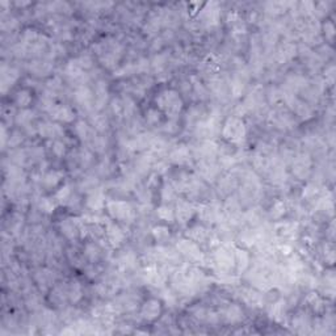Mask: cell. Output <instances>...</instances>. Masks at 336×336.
<instances>
[{"instance_id": "1", "label": "cell", "mask_w": 336, "mask_h": 336, "mask_svg": "<svg viewBox=\"0 0 336 336\" xmlns=\"http://www.w3.org/2000/svg\"><path fill=\"white\" fill-rule=\"evenodd\" d=\"M156 108L166 114L170 120H177V117L183 110L184 101L180 93L176 89H163L155 97Z\"/></svg>"}, {"instance_id": "2", "label": "cell", "mask_w": 336, "mask_h": 336, "mask_svg": "<svg viewBox=\"0 0 336 336\" xmlns=\"http://www.w3.org/2000/svg\"><path fill=\"white\" fill-rule=\"evenodd\" d=\"M222 137L225 141L233 145H239L246 139L247 135V128L244 121L239 117L231 116L229 117L222 126Z\"/></svg>"}, {"instance_id": "3", "label": "cell", "mask_w": 336, "mask_h": 336, "mask_svg": "<svg viewBox=\"0 0 336 336\" xmlns=\"http://www.w3.org/2000/svg\"><path fill=\"white\" fill-rule=\"evenodd\" d=\"M105 209L113 221L130 222L134 218V209L126 200H106Z\"/></svg>"}, {"instance_id": "4", "label": "cell", "mask_w": 336, "mask_h": 336, "mask_svg": "<svg viewBox=\"0 0 336 336\" xmlns=\"http://www.w3.org/2000/svg\"><path fill=\"white\" fill-rule=\"evenodd\" d=\"M234 248L235 246L230 244L229 242L220 244L214 250V264L220 271L229 273L231 269L235 268L234 263Z\"/></svg>"}, {"instance_id": "5", "label": "cell", "mask_w": 336, "mask_h": 336, "mask_svg": "<svg viewBox=\"0 0 336 336\" xmlns=\"http://www.w3.org/2000/svg\"><path fill=\"white\" fill-rule=\"evenodd\" d=\"M177 251L180 252L181 256H184L192 263H204L205 262V255L201 251V248L198 246V243L193 242L189 238H184L180 239L176 244Z\"/></svg>"}, {"instance_id": "6", "label": "cell", "mask_w": 336, "mask_h": 336, "mask_svg": "<svg viewBox=\"0 0 336 336\" xmlns=\"http://www.w3.org/2000/svg\"><path fill=\"white\" fill-rule=\"evenodd\" d=\"M198 22L205 28H214L220 24L221 9L218 3H208L197 14Z\"/></svg>"}, {"instance_id": "7", "label": "cell", "mask_w": 336, "mask_h": 336, "mask_svg": "<svg viewBox=\"0 0 336 336\" xmlns=\"http://www.w3.org/2000/svg\"><path fill=\"white\" fill-rule=\"evenodd\" d=\"M197 172L200 179L206 181H214L221 174V164L214 159H202L197 163Z\"/></svg>"}, {"instance_id": "8", "label": "cell", "mask_w": 336, "mask_h": 336, "mask_svg": "<svg viewBox=\"0 0 336 336\" xmlns=\"http://www.w3.org/2000/svg\"><path fill=\"white\" fill-rule=\"evenodd\" d=\"M312 158L309 154H298L296 158H293V174L294 176L304 180L308 179L312 172Z\"/></svg>"}, {"instance_id": "9", "label": "cell", "mask_w": 336, "mask_h": 336, "mask_svg": "<svg viewBox=\"0 0 336 336\" xmlns=\"http://www.w3.org/2000/svg\"><path fill=\"white\" fill-rule=\"evenodd\" d=\"M104 237L106 238V242L112 248L121 247L124 244L125 239H126L124 230L114 222H106Z\"/></svg>"}, {"instance_id": "10", "label": "cell", "mask_w": 336, "mask_h": 336, "mask_svg": "<svg viewBox=\"0 0 336 336\" xmlns=\"http://www.w3.org/2000/svg\"><path fill=\"white\" fill-rule=\"evenodd\" d=\"M196 212L197 210H196L195 205L192 202L187 201V200H179L176 202V206H175V217H176L177 222L180 225L189 223Z\"/></svg>"}, {"instance_id": "11", "label": "cell", "mask_w": 336, "mask_h": 336, "mask_svg": "<svg viewBox=\"0 0 336 336\" xmlns=\"http://www.w3.org/2000/svg\"><path fill=\"white\" fill-rule=\"evenodd\" d=\"M300 231V225L294 221H277L273 225V233L283 239H292Z\"/></svg>"}, {"instance_id": "12", "label": "cell", "mask_w": 336, "mask_h": 336, "mask_svg": "<svg viewBox=\"0 0 336 336\" xmlns=\"http://www.w3.org/2000/svg\"><path fill=\"white\" fill-rule=\"evenodd\" d=\"M35 130H37V134L41 138L46 139H57L59 137H63L64 134L63 128L59 124H57V122H50V121H45V122L38 124Z\"/></svg>"}, {"instance_id": "13", "label": "cell", "mask_w": 336, "mask_h": 336, "mask_svg": "<svg viewBox=\"0 0 336 336\" xmlns=\"http://www.w3.org/2000/svg\"><path fill=\"white\" fill-rule=\"evenodd\" d=\"M162 315V302L156 298H150L141 308V317L147 322H154Z\"/></svg>"}, {"instance_id": "14", "label": "cell", "mask_w": 336, "mask_h": 336, "mask_svg": "<svg viewBox=\"0 0 336 336\" xmlns=\"http://www.w3.org/2000/svg\"><path fill=\"white\" fill-rule=\"evenodd\" d=\"M198 216H200V220L204 223H220L221 218H222L225 214L221 212V209L217 205H213V204H206V205H201L198 208Z\"/></svg>"}, {"instance_id": "15", "label": "cell", "mask_w": 336, "mask_h": 336, "mask_svg": "<svg viewBox=\"0 0 336 336\" xmlns=\"http://www.w3.org/2000/svg\"><path fill=\"white\" fill-rule=\"evenodd\" d=\"M75 103L84 109H91L95 104V95L93 91L87 85H78L74 92Z\"/></svg>"}, {"instance_id": "16", "label": "cell", "mask_w": 336, "mask_h": 336, "mask_svg": "<svg viewBox=\"0 0 336 336\" xmlns=\"http://www.w3.org/2000/svg\"><path fill=\"white\" fill-rule=\"evenodd\" d=\"M50 117L54 121L58 122H64V124H70L75 120V112L71 106L66 104H55V105L50 109Z\"/></svg>"}, {"instance_id": "17", "label": "cell", "mask_w": 336, "mask_h": 336, "mask_svg": "<svg viewBox=\"0 0 336 336\" xmlns=\"http://www.w3.org/2000/svg\"><path fill=\"white\" fill-rule=\"evenodd\" d=\"M248 83V74L246 71H242V68H239L238 71H235V74L233 75V78L230 80V93L234 97H241L244 93V89L247 87Z\"/></svg>"}, {"instance_id": "18", "label": "cell", "mask_w": 336, "mask_h": 336, "mask_svg": "<svg viewBox=\"0 0 336 336\" xmlns=\"http://www.w3.org/2000/svg\"><path fill=\"white\" fill-rule=\"evenodd\" d=\"M170 162L175 166H187L192 162V150L187 145L176 146L170 152Z\"/></svg>"}, {"instance_id": "19", "label": "cell", "mask_w": 336, "mask_h": 336, "mask_svg": "<svg viewBox=\"0 0 336 336\" xmlns=\"http://www.w3.org/2000/svg\"><path fill=\"white\" fill-rule=\"evenodd\" d=\"M81 223H83V221L78 220V218H66L59 223L60 231L67 239L74 241L78 237H80Z\"/></svg>"}, {"instance_id": "20", "label": "cell", "mask_w": 336, "mask_h": 336, "mask_svg": "<svg viewBox=\"0 0 336 336\" xmlns=\"http://www.w3.org/2000/svg\"><path fill=\"white\" fill-rule=\"evenodd\" d=\"M269 120L276 128L283 129V130L292 128V125H293V118H292L289 112L285 109L273 110L272 113L269 114Z\"/></svg>"}, {"instance_id": "21", "label": "cell", "mask_w": 336, "mask_h": 336, "mask_svg": "<svg viewBox=\"0 0 336 336\" xmlns=\"http://www.w3.org/2000/svg\"><path fill=\"white\" fill-rule=\"evenodd\" d=\"M106 204V198H105V193H104L101 189H95V191L89 192L88 196H87V200H85V205L89 210H92V212H100V210H103L105 208Z\"/></svg>"}, {"instance_id": "22", "label": "cell", "mask_w": 336, "mask_h": 336, "mask_svg": "<svg viewBox=\"0 0 336 336\" xmlns=\"http://www.w3.org/2000/svg\"><path fill=\"white\" fill-rule=\"evenodd\" d=\"M241 300L250 308H262L264 302L263 294L252 288H244L241 290Z\"/></svg>"}, {"instance_id": "23", "label": "cell", "mask_w": 336, "mask_h": 336, "mask_svg": "<svg viewBox=\"0 0 336 336\" xmlns=\"http://www.w3.org/2000/svg\"><path fill=\"white\" fill-rule=\"evenodd\" d=\"M18 79V70L7 64L1 66V92L5 93Z\"/></svg>"}, {"instance_id": "24", "label": "cell", "mask_w": 336, "mask_h": 336, "mask_svg": "<svg viewBox=\"0 0 336 336\" xmlns=\"http://www.w3.org/2000/svg\"><path fill=\"white\" fill-rule=\"evenodd\" d=\"M244 312L239 305L230 304L222 310V319L229 325H237V323L242 322Z\"/></svg>"}, {"instance_id": "25", "label": "cell", "mask_w": 336, "mask_h": 336, "mask_svg": "<svg viewBox=\"0 0 336 336\" xmlns=\"http://www.w3.org/2000/svg\"><path fill=\"white\" fill-rule=\"evenodd\" d=\"M234 263H235V269L239 273L246 272L251 264V256L244 248L235 247L234 248Z\"/></svg>"}, {"instance_id": "26", "label": "cell", "mask_w": 336, "mask_h": 336, "mask_svg": "<svg viewBox=\"0 0 336 336\" xmlns=\"http://www.w3.org/2000/svg\"><path fill=\"white\" fill-rule=\"evenodd\" d=\"M29 71L35 76H46L53 71V64L49 60L38 58L29 63Z\"/></svg>"}, {"instance_id": "27", "label": "cell", "mask_w": 336, "mask_h": 336, "mask_svg": "<svg viewBox=\"0 0 336 336\" xmlns=\"http://www.w3.org/2000/svg\"><path fill=\"white\" fill-rule=\"evenodd\" d=\"M297 46L292 42H285L280 45L279 49L276 50V60L279 63H285L288 60L293 59L297 54Z\"/></svg>"}, {"instance_id": "28", "label": "cell", "mask_w": 336, "mask_h": 336, "mask_svg": "<svg viewBox=\"0 0 336 336\" xmlns=\"http://www.w3.org/2000/svg\"><path fill=\"white\" fill-rule=\"evenodd\" d=\"M93 95H95V109L100 110L108 101V87H106V83L104 80H99L96 83L95 91H93Z\"/></svg>"}, {"instance_id": "29", "label": "cell", "mask_w": 336, "mask_h": 336, "mask_svg": "<svg viewBox=\"0 0 336 336\" xmlns=\"http://www.w3.org/2000/svg\"><path fill=\"white\" fill-rule=\"evenodd\" d=\"M187 238L192 239L196 243H204L208 241L209 233L204 225H193L187 230Z\"/></svg>"}, {"instance_id": "30", "label": "cell", "mask_w": 336, "mask_h": 336, "mask_svg": "<svg viewBox=\"0 0 336 336\" xmlns=\"http://www.w3.org/2000/svg\"><path fill=\"white\" fill-rule=\"evenodd\" d=\"M34 280L35 283H37V285L41 288V290L50 289V287H51L54 283L53 272L49 271V269H39L38 272L35 273Z\"/></svg>"}, {"instance_id": "31", "label": "cell", "mask_w": 336, "mask_h": 336, "mask_svg": "<svg viewBox=\"0 0 336 336\" xmlns=\"http://www.w3.org/2000/svg\"><path fill=\"white\" fill-rule=\"evenodd\" d=\"M75 134H76V137L83 142H91L93 139L92 137L93 130L92 128H91V125L83 120L78 121V122L75 124Z\"/></svg>"}, {"instance_id": "32", "label": "cell", "mask_w": 336, "mask_h": 336, "mask_svg": "<svg viewBox=\"0 0 336 336\" xmlns=\"http://www.w3.org/2000/svg\"><path fill=\"white\" fill-rule=\"evenodd\" d=\"M285 312H287V301L277 300L269 308V317L276 322H283V319L285 318Z\"/></svg>"}, {"instance_id": "33", "label": "cell", "mask_w": 336, "mask_h": 336, "mask_svg": "<svg viewBox=\"0 0 336 336\" xmlns=\"http://www.w3.org/2000/svg\"><path fill=\"white\" fill-rule=\"evenodd\" d=\"M63 179V172L59 170H51L42 176V184L46 189H53Z\"/></svg>"}, {"instance_id": "34", "label": "cell", "mask_w": 336, "mask_h": 336, "mask_svg": "<svg viewBox=\"0 0 336 336\" xmlns=\"http://www.w3.org/2000/svg\"><path fill=\"white\" fill-rule=\"evenodd\" d=\"M68 300V290L67 287H55L51 290V294H50V301L51 304H54L55 306H64V304L67 302Z\"/></svg>"}, {"instance_id": "35", "label": "cell", "mask_w": 336, "mask_h": 336, "mask_svg": "<svg viewBox=\"0 0 336 336\" xmlns=\"http://www.w3.org/2000/svg\"><path fill=\"white\" fill-rule=\"evenodd\" d=\"M156 216L158 218L167 223H174L176 217H175V209L168 204H162L159 208L156 209Z\"/></svg>"}, {"instance_id": "36", "label": "cell", "mask_w": 336, "mask_h": 336, "mask_svg": "<svg viewBox=\"0 0 336 336\" xmlns=\"http://www.w3.org/2000/svg\"><path fill=\"white\" fill-rule=\"evenodd\" d=\"M68 290V301L72 302V304H78L83 298V288H81V284L76 280L71 281L67 285Z\"/></svg>"}, {"instance_id": "37", "label": "cell", "mask_w": 336, "mask_h": 336, "mask_svg": "<svg viewBox=\"0 0 336 336\" xmlns=\"http://www.w3.org/2000/svg\"><path fill=\"white\" fill-rule=\"evenodd\" d=\"M288 212L287 202L283 201V200H277L271 209H269V217L272 218L273 221H280L283 218Z\"/></svg>"}, {"instance_id": "38", "label": "cell", "mask_w": 336, "mask_h": 336, "mask_svg": "<svg viewBox=\"0 0 336 336\" xmlns=\"http://www.w3.org/2000/svg\"><path fill=\"white\" fill-rule=\"evenodd\" d=\"M150 64H151L152 70L155 71L156 74H162V72L166 71L167 66H168V55L163 53L156 54V55H154V58L150 60Z\"/></svg>"}, {"instance_id": "39", "label": "cell", "mask_w": 336, "mask_h": 336, "mask_svg": "<svg viewBox=\"0 0 336 336\" xmlns=\"http://www.w3.org/2000/svg\"><path fill=\"white\" fill-rule=\"evenodd\" d=\"M72 198V191H71L70 184H64L63 187L59 188L55 195H54V200L59 205H68V202Z\"/></svg>"}, {"instance_id": "40", "label": "cell", "mask_w": 336, "mask_h": 336, "mask_svg": "<svg viewBox=\"0 0 336 336\" xmlns=\"http://www.w3.org/2000/svg\"><path fill=\"white\" fill-rule=\"evenodd\" d=\"M32 92L29 89H20L16 92L14 96V104L20 106L21 109H26L30 104H32Z\"/></svg>"}, {"instance_id": "41", "label": "cell", "mask_w": 336, "mask_h": 336, "mask_svg": "<svg viewBox=\"0 0 336 336\" xmlns=\"http://www.w3.org/2000/svg\"><path fill=\"white\" fill-rule=\"evenodd\" d=\"M84 256L88 259L91 263H96L101 256V248L97 243L95 242H88V243L84 246Z\"/></svg>"}, {"instance_id": "42", "label": "cell", "mask_w": 336, "mask_h": 336, "mask_svg": "<svg viewBox=\"0 0 336 336\" xmlns=\"http://www.w3.org/2000/svg\"><path fill=\"white\" fill-rule=\"evenodd\" d=\"M306 302H308L309 308L312 309L313 312L322 313L325 310V302H323L322 297L315 292H312L306 296Z\"/></svg>"}, {"instance_id": "43", "label": "cell", "mask_w": 336, "mask_h": 336, "mask_svg": "<svg viewBox=\"0 0 336 336\" xmlns=\"http://www.w3.org/2000/svg\"><path fill=\"white\" fill-rule=\"evenodd\" d=\"M238 187V180L237 177L231 174H227L220 179V191L222 189V192L225 195H230L231 192Z\"/></svg>"}, {"instance_id": "44", "label": "cell", "mask_w": 336, "mask_h": 336, "mask_svg": "<svg viewBox=\"0 0 336 336\" xmlns=\"http://www.w3.org/2000/svg\"><path fill=\"white\" fill-rule=\"evenodd\" d=\"M34 118V113H33L30 109H21L18 110L16 116H14V122L18 125V126H24V128H28L30 126V122Z\"/></svg>"}, {"instance_id": "45", "label": "cell", "mask_w": 336, "mask_h": 336, "mask_svg": "<svg viewBox=\"0 0 336 336\" xmlns=\"http://www.w3.org/2000/svg\"><path fill=\"white\" fill-rule=\"evenodd\" d=\"M151 235L158 243H166L171 238V231L167 226L158 225V226H154L151 229Z\"/></svg>"}, {"instance_id": "46", "label": "cell", "mask_w": 336, "mask_h": 336, "mask_svg": "<svg viewBox=\"0 0 336 336\" xmlns=\"http://www.w3.org/2000/svg\"><path fill=\"white\" fill-rule=\"evenodd\" d=\"M89 125L93 126V129L97 131H105L108 129V118L104 114L96 113L89 118Z\"/></svg>"}, {"instance_id": "47", "label": "cell", "mask_w": 336, "mask_h": 336, "mask_svg": "<svg viewBox=\"0 0 336 336\" xmlns=\"http://www.w3.org/2000/svg\"><path fill=\"white\" fill-rule=\"evenodd\" d=\"M176 195V189H175L172 183H164L160 189V198H162L163 204H168L175 198Z\"/></svg>"}, {"instance_id": "48", "label": "cell", "mask_w": 336, "mask_h": 336, "mask_svg": "<svg viewBox=\"0 0 336 336\" xmlns=\"http://www.w3.org/2000/svg\"><path fill=\"white\" fill-rule=\"evenodd\" d=\"M319 196H321V189L317 184L314 183H310L306 187L304 188V191H302V197L306 200V201H314L315 198L318 200Z\"/></svg>"}, {"instance_id": "49", "label": "cell", "mask_w": 336, "mask_h": 336, "mask_svg": "<svg viewBox=\"0 0 336 336\" xmlns=\"http://www.w3.org/2000/svg\"><path fill=\"white\" fill-rule=\"evenodd\" d=\"M55 206H57V202L54 198L50 197H41L38 201V208L39 210L43 213V214H53L54 210H55Z\"/></svg>"}, {"instance_id": "50", "label": "cell", "mask_w": 336, "mask_h": 336, "mask_svg": "<svg viewBox=\"0 0 336 336\" xmlns=\"http://www.w3.org/2000/svg\"><path fill=\"white\" fill-rule=\"evenodd\" d=\"M292 5V3H284V1H271L266 4L267 12L273 14H280L283 12L288 11V8Z\"/></svg>"}, {"instance_id": "51", "label": "cell", "mask_w": 336, "mask_h": 336, "mask_svg": "<svg viewBox=\"0 0 336 336\" xmlns=\"http://www.w3.org/2000/svg\"><path fill=\"white\" fill-rule=\"evenodd\" d=\"M145 118L146 122L149 125H152V126L158 125L160 122V120H162V112L158 108H150V109L146 110Z\"/></svg>"}, {"instance_id": "52", "label": "cell", "mask_w": 336, "mask_h": 336, "mask_svg": "<svg viewBox=\"0 0 336 336\" xmlns=\"http://www.w3.org/2000/svg\"><path fill=\"white\" fill-rule=\"evenodd\" d=\"M17 26L18 21L16 18L12 17V16H8V17L3 16V18H1V29H3V32H12Z\"/></svg>"}, {"instance_id": "53", "label": "cell", "mask_w": 336, "mask_h": 336, "mask_svg": "<svg viewBox=\"0 0 336 336\" xmlns=\"http://www.w3.org/2000/svg\"><path fill=\"white\" fill-rule=\"evenodd\" d=\"M51 151L57 158H62V156L66 155V151H67V147L64 145L63 142L59 141V139H55L53 143V147H51Z\"/></svg>"}, {"instance_id": "54", "label": "cell", "mask_w": 336, "mask_h": 336, "mask_svg": "<svg viewBox=\"0 0 336 336\" xmlns=\"http://www.w3.org/2000/svg\"><path fill=\"white\" fill-rule=\"evenodd\" d=\"M47 89H49L50 93H57L58 91H60L62 89V81H60V79L58 78V76H55V78L50 79L49 81H47L46 84Z\"/></svg>"}, {"instance_id": "55", "label": "cell", "mask_w": 336, "mask_h": 336, "mask_svg": "<svg viewBox=\"0 0 336 336\" xmlns=\"http://www.w3.org/2000/svg\"><path fill=\"white\" fill-rule=\"evenodd\" d=\"M78 62L84 71L92 67L93 64V59L89 54H81L80 57H78Z\"/></svg>"}, {"instance_id": "56", "label": "cell", "mask_w": 336, "mask_h": 336, "mask_svg": "<svg viewBox=\"0 0 336 336\" xmlns=\"http://www.w3.org/2000/svg\"><path fill=\"white\" fill-rule=\"evenodd\" d=\"M22 134L21 131H13L12 134H9V139H8V143H9V146L11 147H17V146L21 145L22 142Z\"/></svg>"}, {"instance_id": "57", "label": "cell", "mask_w": 336, "mask_h": 336, "mask_svg": "<svg viewBox=\"0 0 336 336\" xmlns=\"http://www.w3.org/2000/svg\"><path fill=\"white\" fill-rule=\"evenodd\" d=\"M325 259H326V262L329 263V264H331V266H333L334 262H335V250H334L333 244L326 243V246H325Z\"/></svg>"}, {"instance_id": "58", "label": "cell", "mask_w": 336, "mask_h": 336, "mask_svg": "<svg viewBox=\"0 0 336 336\" xmlns=\"http://www.w3.org/2000/svg\"><path fill=\"white\" fill-rule=\"evenodd\" d=\"M321 29H323V30H325L326 38L330 39V41H333L334 34H335V26H334V22L333 21H326L325 24L321 26Z\"/></svg>"}, {"instance_id": "59", "label": "cell", "mask_w": 336, "mask_h": 336, "mask_svg": "<svg viewBox=\"0 0 336 336\" xmlns=\"http://www.w3.org/2000/svg\"><path fill=\"white\" fill-rule=\"evenodd\" d=\"M163 131L167 133V134H174L176 133L179 126H177V120H168L166 124L163 125Z\"/></svg>"}, {"instance_id": "60", "label": "cell", "mask_w": 336, "mask_h": 336, "mask_svg": "<svg viewBox=\"0 0 336 336\" xmlns=\"http://www.w3.org/2000/svg\"><path fill=\"white\" fill-rule=\"evenodd\" d=\"M277 252H280L281 255L284 256H290L292 254H293V248H292V246L290 244H280V246H277Z\"/></svg>"}, {"instance_id": "61", "label": "cell", "mask_w": 336, "mask_h": 336, "mask_svg": "<svg viewBox=\"0 0 336 336\" xmlns=\"http://www.w3.org/2000/svg\"><path fill=\"white\" fill-rule=\"evenodd\" d=\"M334 66H330L327 70H326V79L329 78L330 81H334Z\"/></svg>"}]
</instances>
